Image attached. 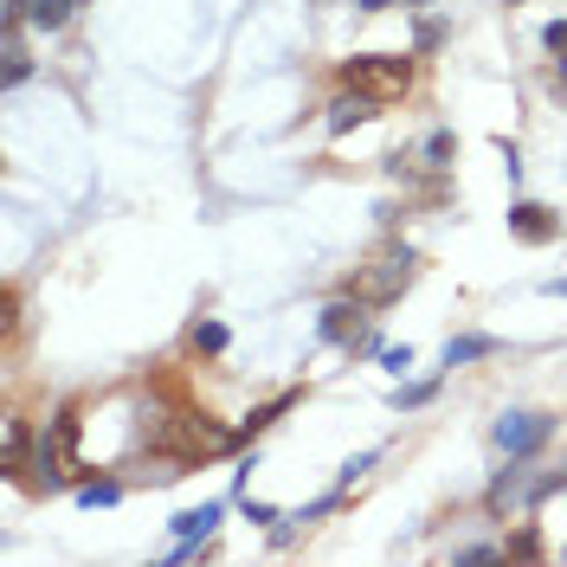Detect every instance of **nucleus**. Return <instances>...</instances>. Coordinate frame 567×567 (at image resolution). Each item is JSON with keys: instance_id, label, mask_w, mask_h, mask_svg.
<instances>
[{"instance_id": "obj_10", "label": "nucleus", "mask_w": 567, "mask_h": 567, "mask_svg": "<svg viewBox=\"0 0 567 567\" xmlns=\"http://www.w3.org/2000/svg\"><path fill=\"white\" fill-rule=\"evenodd\" d=\"M290 406H297V393H278V400H265V406H258V413L246 420V432H239V439H258V432H265V425H278Z\"/></svg>"}, {"instance_id": "obj_16", "label": "nucleus", "mask_w": 567, "mask_h": 567, "mask_svg": "<svg viewBox=\"0 0 567 567\" xmlns=\"http://www.w3.org/2000/svg\"><path fill=\"white\" fill-rule=\"evenodd\" d=\"M542 45H548L555 59H567V20H548V27H542Z\"/></svg>"}, {"instance_id": "obj_1", "label": "nucleus", "mask_w": 567, "mask_h": 567, "mask_svg": "<svg viewBox=\"0 0 567 567\" xmlns=\"http://www.w3.org/2000/svg\"><path fill=\"white\" fill-rule=\"evenodd\" d=\"M413 278H420V258H413L406 246H388L374 265H368V271H361V278H354V297H361L368 310H388V303H393V297H400Z\"/></svg>"}, {"instance_id": "obj_8", "label": "nucleus", "mask_w": 567, "mask_h": 567, "mask_svg": "<svg viewBox=\"0 0 567 567\" xmlns=\"http://www.w3.org/2000/svg\"><path fill=\"white\" fill-rule=\"evenodd\" d=\"M484 354H503V342H496V336H452V342H445V368L484 361Z\"/></svg>"}, {"instance_id": "obj_2", "label": "nucleus", "mask_w": 567, "mask_h": 567, "mask_svg": "<svg viewBox=\"0 0 567 567\" xmlns=\"http://www.w3.org/2000/svg\"><path fill=\"white\" fill-rule=\"evenodd\" d=\"M342 84H354V91H368V97L388 104V97H400L413 84V59H374V52L368 59H349L342 65Z\"/></svg>"}, {"instance_id": "obj_11", "label": "nucleus", "mask_w": 567, "mask_h": 567, "mask_svg": "<svg viewBox=\"0 0 567 567\" xmlns=\"http://www.w3.org/2000/svg\"><path fill=\"white\" fill-rule=\"evenodd\" d=\"M116 496H123V484H116V477H97V484L78 491V503H84V509H104V503H116Z\"/></svg>"}, {"instance_id": "obj_19", "label": "nucleus", "mask_w": 567, "mask_h": 567, "mask_svg": "<svg viewBox=\"0 0 567 567\" xmlns=\"http://www.w3.org/2000/svg\"><path fill=\"white\" fill-rule=\"evenodd\" d=\"M368 464H374V452H361V458H349V464H342V484H354V477H361Z\"/></svg>"}, {"instance_id": "obj_6", "label": "nucleus", "mask_w": 567, "mask_h": 567, "mask_svg": "<svg viewBox=\"0 0 567 567\" xmlns=\"http://www.w3.org/2000/svg\"><path fill=\"white\" fill-rule=\"evenodd\" d=\"M361 310H368L361 297H336V303L322 310V342H349V349H354V329H361Z\"/></svg>"}, {"instance_id": "obj_12", "label": "nucleus", "mask_w": 567, "mask_h": 567, "mask_svg": "<svg viewBox=\"0 0 567 567\" xmlns=\"http://www.w3.org/2000/svg\"><path fill=\"white\" fill-rule=\"evenodd\" d=\"M452 148H458L452 130H432V136H425V162H432V168H452Z\"/></svg>"}, {"instance_id": "obj_5", "label": "nucleus", "mask_w": 567, "mask_h": 567, "mask_svg": "<svg viewBox=\"0 0 567 567\" xmlns=\"http://www.w3.org/2000/svg\"><path fill=\"white\" fill-rule=\"evenodd\" d=\"M381 116V97H368V91H342L336 104H329V136H349V130H361V123H374Z\"/></svg>"}, {"instance_id": "obj_4", "label": "nucleus", "mask_w": 567, "mask_h": 567, "mask_svg": "<svg viewBox=\"0 0 567 567\" xmlns=\"http://www.w3.org/2000/svg\"><path fill=\"white\" fill-rule=\"evenodd\" d=\"M509 233H516L523 246H548V239H561V219L542 207V200H516V207H509Z\"/></svg>"}, {"instance_id": "obj_7", "label": "nucleus", "mask_w": 567, "mask_h": 567, "mask_svg": "<svg viewBox=\"0 0 567 567\" xmlns=\"http://www.w3.org/2000/svg\"><path fill=\"white\" fill-rule=\"evenodd\" d=\"M168 529H175V542H207V535L219 529V503H200V509H181V516L168 523Z\"/></svg>"}, {"instance_id": "obj_20", "label": "nucleus", "mask_w": 567, "mask_h": 567, "mask_svg": "<svg viewBox=\"0 0 567 567\" xmlns=\"http://www.w3.org/2000/svg\"><path fill=\"white\" fill-rule=\"evenodd\" d=\"M548 91H567V59L561 65H548Z\"/></svg>"}, {"instance_id": "obj_15", "label": "nucleus", "mask_w": 567, "mask_h": 567, "mask_svg": "<svg viewBox=\"0 0 567 567\" xmlns=\"http://www.w3.org/2000/svg\"><path fill=\"white\" fill-rule=\"evenodd\" d=\"M464 567H484V561H503V548H491V542H471V548H458Z\"/></svg>"}, {"instance_id": "obj_22", "label": "nucleus", "mask_w": 567, "mask_h": 567, "mask_svg": "<svg viewBox=\"0 0 567 567\" xmlns=\"http://www.w3.org/2000/svg\"><path fill=\"white\" fill-rule=\"evenodd\" d=\"M548 290H555V297H567V278H555V284H548Z\"/></svg>"}, {"instance_id": "obj_9", "label": "nucleus", "mask_w": 567, "mask_h": 567, "mask_svg": "<svg viewBox=\"0 0 567 567\" xmlns=\"http://www.w3.org/2000/svg\"><path fill=\"white\" fill-rule=\"evenodd\" d=\"M187 342H194V349H200V354H226V342H233V336H226V322L200 317V322H194V329H187Z\"/></svg>"}, {"instance_id": "obj_14", "label": "nucleus", "mask_w": 567, "mask_h": 567, "mask_svg": "<svg viewBox=\"0 0 567 567\" xmlns=\"http://www.w3.org/2000/svg\"><path fill=\"white\" fill-rule=\"evenodd\" d=\"M432 393H439V381H420V388H400V393H393V406H400V413H406V406H425V400H432Z\"/></svg>"}, {"instance_id": "obj_17", "label": "nucleus", "mask_w": 567, "mask_h": 567, "mask_svg": "<svg viewBox=\"0 0 567 567\" xmlns=\"http://www.w3.org/2000/svg\"><path fill=\"white\" fill-rule=\"evenodd\" d=\"M439 39H445V20H420V52H439Z\"/></svg>"}, {"instance_id": "obj_3", "label": "nucleus", "mask_w": 567, "mask_h": 567, "mask_svg": "<svg viewBox=\"0 0 567 567\" xmlns=\"http://www.w3.org/2000/svg\"><path fill=\"white\" fill-rule=\"evenodd\" d=\"M548 432H555V420H548V413H503V420H496V452L529 458V452H542V445H548Z\"/></svg>"}, {"instance_id": "obj_13", "label": "nucleus", "mask_w": 567, "mask_h": 567, "mask_svg": "<svg viewBox=\"0 0 567 567\" xmlns=\"http://www.w3.org/2000/svg\"><path fill=\"white\" fill-rule=\"evenodd\" d=\"M503 555H516V561H535V555H542V535H535V529H516Z\"/></svg>"}, {"instance_id": "obj_21", "label": "nucleus", "mask_w": 567, "mask_h": 567, "mask_svg": "<svg viewBox=\"0 0 567 567\" xmlns=\"http://www.w3.org/2000/svg\"><path fill=\"white\" fill-rule=\"evenodd\" d=\"M354 7H361V13H388L393 0H354Z\"/></svg>"}, {"instance_id": "obj_18", "label": "nucleus", "mask_w": 567, "mask_h": 567, "mask_svg": "<svg viewBox=\"0 0 567 567\" xmlns=\"http://www.w3.org/2000/svg\"><path fill=\"white\" fill-rule=\"evenodd\" d=\"M381 361H388L393 374H406V368H413V349H381Z\"/></svg>"}]
</instances>
